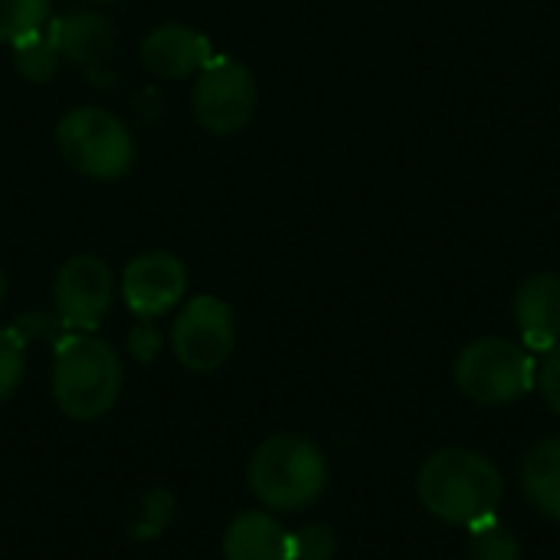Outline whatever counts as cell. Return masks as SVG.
I'll use <instances>...</instances> for the list:
<instances>
[{
	"label": "cell",
	"instance_id": "cell-1",
	"mask_svg": "<svg viewBox=\"0 0 560 560\" xmlns=\"http://www.w3.org/2000/svg\"><path fill=\"white\" fill-rule=\"evenodd\" d=\"M417 492L433 518L456 528H476L499 515L505 482L492 459L476 450L453 446L433 453L423 463L417 476Z\"/></svg>",
	"mask_w": 560,
	"mask_h": 560
},
{
	"label": "cell",
	"instance_id": "cell-2",
	"mask_svg": "<svg viewBox=\"0 0 560 560\" xmlns=\"http://www.w3.org/2000/svg\"><path fill=\"white\" fill-rule=\"evenodd\" d=\"M121 358L112 345L85 331H69L56 341L52 397L69 420L89 423L105 417L121 394Z\"/></svg>",
	"mask_w": 560,
	"mask_h": 560
},
{
	"label": "cell",
	"instance_id": "cell-3",
	"mask_svg": "<svg viewBox=\"0 0 560 560\" xmlns=\"http://www.w3.org/2000/svg\"><path fill=\"white\" fill-rule=\"evenodd\" d=\"M249 492L272 512H302L315 505L328 486L325 453L295 433L269 436L249 459Z\"/></svg>",
	"mask_w": 560,
	"mask_h": 560
},
{
	"label": "cell",
	"instance_id": "cell-4",
	"mask_svg": "<svg viewBox=\"0 0 560 560\" xmlns=\"http://www.w3.org/2000/svg\"><path fill=\"white\" fill-rule=\"evenodd\" d=\"M56 144L66 164L92 180H118L135 164V138L128 125L98 105L66 112L56 128Z\"/></svg>",
	"mask_w": 560,
	"mask_h": 560
},
{
	"label": "cell",
	"instance_id": "cell-5",
	"mask_svg": "<svg viewBox=\"0 0 560 560\" xmlns=\"http://www.w3.org/2000/svg\"><path fill=\"white\" fill-rule=\"evenodd\" d=\"M456 387L479 407H505L532 394L535 358L525 345L509 338H479L466 345L453 368Z\"/></svg>",
	"mask_w": 560,
	"mask_h": 560
},
{
	"label": "cell",
	"instance_id": "cell-6",
	"mask_svg": "<svg viewBox=\"0 0 560 560\" xmlns=\"http://www.w3.org/2000/svg\"><path fill=\"white\" fill-rule=\"evenodd\" d=\"M190 108H194V118L200 121V128H207L210 135L243 131L256 112L253 72L230 56H213L194 75Z\"/></svg>",
	"mask_w": 560,
	"mask_h": 560
},
{
	"label": "cell",
	"instance_id": "cell-7",
	"mask_svg": "<svg viewBox=\"0 0 560 560\" xmlns=\"http://www.w3.org/2000/svg\"><path fill=\"white\" fill-rule=\"evenodd\" d=\"M171 348H174V358L194 374H210L223 368L236 348L233 308L217 295L190 299L174 318Z\"/></svg>",
	"mask_w": 560,
	"mask_h": 560
},
{
	"label": "cell",
	"instance_id": "cell-8",
	"mask_svg": "<svg viewBox=\"0 0 560 560\" xmlns=\"http://www.w3.org/2000/svg\"><path fill=\"white\" fill-rule=\"evenodd\" d=\"M115 279L112 269L89 253L62 262L52 282V305L66 331H95L112 312Z\"/></svg>",
	"mask_w": 560,
	"mask_h": 560
},
{
	"label": "cell",
	"instance_id": "cell-9",
	"mask_svg": "<svg viewBox=\"0 0 560 560\" xmlns=\"http://www.w3.org/2000/svg\"><path fill=\"white\" fill-rule=\"evenodd\" d=\"M187 266L164 249L138 253L121 272V299L138 318H161L184 302Z\"/></svg>",
	"mask_w": 560,
	"mask_h": 560
},
{
	"label": "cell",
	"instance_id": "cell-10",
	"mask_svg": "<svg viewBox=\"0 0 560 560\" xmlns=\"http://www.w3.org/2000/svg\"><path fill=\"white\" fill-rule=\"evenodd\" d=\"M213 59L210 39L184 23H164L154 26L141 43V62L158 79H190Z\"/></svg>",
	"mask_w": 560,
	"mask_h": 560
},
{
	"label": "cell",
	"instance_id": "cell-11",
	"mask_svg": "<svg viewBox=\"0 0 560 560\" xmlns=\"http://www.w3.org/2000/svg\"><path fill=\"white\" fill-rule=\"evenodd\" d=\"M512 315L528 351H551L560 341V276H528L515 292Z\"/></svg>",
	"mask_w": 560,
	"mask_h": 560
},
{
	"label": "cell",
	"instance_id": "cell-12",
	"mask_svg": "<svg viewBox=\"0 0 560 560\" xmlns=\"http://www.w3.org/2000/svg\"><path fill=\"white\" fill-rule=\"evenodd\" d=\"M223 560H292V535L266 512H243L223 535Z\"/></svg>",
	"mask_w": 560,
	"mask_h": 560
},
{
	"label": "cell",
	"instance_id": "cell-13",
	"mask_svg": "<svg viewBox=\"0 0 560 560\" xmlns=\"http://www.w3.org/2000/svg\"><path fill=\"white\" fill-rule=\"evenodd\" d=\"M49 36H52L59 56L69 59V62H79V66L102 62L115 46L112 23L102 13H92V10H72V13L52 20Z\"/></svg>",
	"mask_w": 560,
	"mask_h": 560
},
{
	"label": "cell",
	"instance_id": "cell-14",
	"mask_svg": "<svg viewBox=\"0 0 560 560\" xmlns=\"http://www.w3.org/2000/svg\"><path fill=\"white\" fill-rule=\"evenodd\" d=\"M522 492L532 509L560 522V436H548L525 453Z\"/></svg>",
	"mask_w": 560,
	"mask_h": 560
},
{
	"label": "cell",
	"instance_id": "cell-15",
	"mask_svg": "<svg viewBox=\"0 0 560 560\" xmlns=\"http://www.w3.org/2000/svg\"><path fill=\"white\" fill-rule=\"evenodd\" d=\"M59 59L62 56H59V49H56V43L49 36V26L33 33V36H26V39H20V43H13V66L30 82L52 79L56 69H59Z\"/></svg>",
	"mask_w": 560,
	"mask_h": 560
},
{
	"label": "cell",
	"instance_id": "cell-16",
	"mask_svg": "<svg viewBox=\"0 0 560 560\" xmlns=\"http://www.w3.org/2000/svg\"><path fill=\"white\" fill-rule=\"evenodd\" d=\"M49 26V0H0V43H20Z\"/></svg>",
	"mask_w": 560,
	"mask_h": 560
},
{
	"label": "cell",
	"instance_id": "cell-17",
	"mask_svg": "<svg viewBox=\"0 0 560 560\" xmlns=\"http://www.w3.org/2000/svg\"><path fill=\"white\" fill-rule=\"evenodd\" d=\"M522 548L518 538L512 535V528L505 522L489 518L476 528H469V560H518Z\"/></svg>",
	"mask_w": 560,
	"mask_h": 560
},
{
	"label": "cell",
	"instance_id": "cell-18",
	"mask_svg": "<svg viewBox=\"0 0 560 560\" xmlns=\"http://www.w3.org/2000/svg\"><path fill=\"white\" fill-rule=\"evenodd\" d=\"M174 495L167 489H151L141 502H138V512L131 515V525H128V535L135 541H154L167 522L174 518Z\"/></svg>",
	"mask_w": 560,
	"mask_h": 560
},
{
	"label": "cell",
	"instance_id": "cell-19",
	"mask_svg": "<svg viewBox=\"0 0 560 560\" xmlns=\"http://www.w3.org/2000/svg\"><path fill=\"white\" fill-rule=\"evenodd\" d=\"M23 371H26V341L13 325L0 328V404L13 397V390L23 381Z\"/></svg>",
	"mask_w": 560,
	"mask_h": 560
},
{
	"label": "cell",
	"instance_id": "cell-20",
	"mask_svg": "<svg viewBox=\"0 0 560 560\" xmlns=\"http://www.w3.org/2000/svg\"><path fill=\"white\" fill-rule=\"evenodd\" d=\"M338 551L328 525H305L292 535V560H331Z\"/></svg>",
	"mask_w": 560,
	"mask_h": 560
},
{
	"label": "cell",
	"instance_id": "cell-21",
	"mask_svg": "<svg viewBox=\"0 0 560 560\" xmlns=\"http://www.w3.org/2000/svg\"><path fill=\"white\" fill-rule=\"evenodd\" d=\"M535 381H538V390H541L545 404L551 407V413L560 417V341L551 351H545V361H541Z\"/></svg>",
	"mask_w": 560,
	"mask_h": 560
},
{
	"label": "cell",
	"instance_id": "cell-22",
	"mask_svg": "<svg viewBox=\"0 0 560 560\" xmlns=\"http://www.w3.org/2000/svg\"><path fill=\"white\" fill-rule=\"evenodd\" d=\"M59 315L52 318V315H46V312H30V315H20L16 322H13V328L20 331V338L30 345V341H59L62 335H59Z\"/></svg>",
	"mask_w": 560,
	"mask_h": 560
},
{
	"label": "cell",
	"instance_id": "cell-23",
	"mask_svg": "<svg viewBox=\"0 0 560 560\" xmlns=\"http://www.w3.org/2000/svg\"><path fill=\"white\" fill-rule=\"evenodd\" d=\"M128 351L141 364H148V361H154L161 354V331L154 328L151 318H138V325L128 335Z\"/></svg>",
	"mask_w": 560,
	"mask_h": 560
},
{
	"label": "cell",
	"instance_id": "cell-24",
	"mask_svg": "<svg viewBox=\"0 0 560 560\" xmlns=\"http://www.w3.org/2000/svg\"><path fill=\"white\" fill-rule=\"evenodd\" d=\"M3 292H7V279H3V269H0V302H3Z\"/></svg>",
	"mask_w": 560,
	"mask_h": 560
},
{
	"label": "cell",
	"instance_id": "cell-25",
	"mask_svg": "<svg viewBox=\"0 0 560 560\" xmlns=\"http://www.w3.org/2000/svg\"><path fill=\"white\" fill-rule=\"evenodd\" d=\"M95 3H115V0H95Z\"/></svg>",
	"mask_w": 560,
	"mask_h": 560
}]
</instances>
